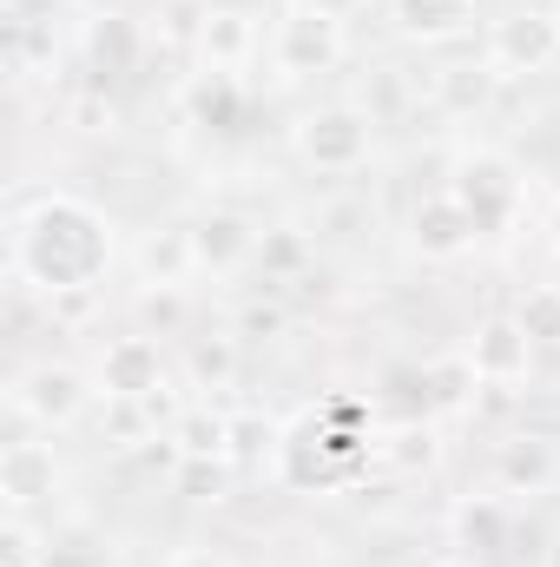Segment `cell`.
Here are the masks:
<instances>
[{
  "instance_id": "6da1fadb",
  "label": "cell",
  "mask_w": 560,
  "mask_h": 567,
  "mask_svg": "<svg viewBox=\"0 0 560 567\" xmlns=\"http://www.w3.org/2000/svg\"><path fill=\"white\" fill-rule=\"evenodd\" d=\"M113 218L93 198L73 192H40L13 212V278L40 297L60 290H100L106 265H113Z\"/></svg>"
},
{
  "instance_id": "7a4b0ae2",
  "label": "cell",
  "mask_w": 560,
  "mask_h": 567,
  "mask_svg": "<svg viewBox=\"0 0 560 567\" xmlns=\"http://www.w3.org/2000/svg\"><path fill=\"white\" fill-rule=\"evenodd\" d=\"M442 192L475 218V231H481V238L515 231V225H521V212H528V172H521L508 152H495V145L462 152V158L448 165V185H442Z\"/></svg>"
},
{
  "instance_id": "3957f363",
  "label": "cell",
  "mask_w": 560,
  "mask_h": 567,
  "mask_svg": "<svg viewBox=\"0 0 560 567\" xmlns=\"http://www.w3.org/2000/svg\"><path fill=\"white\" fill-rule=\"evenodd\" d=\"M290 152L323 172V178H350L376 158V120L350 100H330V106H310L297 126H290Z\"/></svg>"
},
{
  "instance_id": "277c9868",
  "label": "cell",
  "mask_w": 560,
  "mask_h": 567,
  "mask_svg": "<svg viewBox=\"0 0 560 567\" xmlns=\"http://www.w3.org/2000/svg\"><path fill=\"white\" fill-rule=\"evenodd\" d=\"M93 396H100V383H93L80 363H27V370L7 383V410L33 429V435L73 429L93 410Z\"/></svg>"
},
{
  "instance_id": "5b68a950",
  "label": "cell",
  "mask_w": 560,
  "mask_h": 567,
  "mask_svg": "<svg viewBox=\"0 0 560 567\" xmlns=\"http://www.w3.org/2000/svg\"><path fill=\"white\" fill-rule=\"evenodd\" d=\"M462 357L475 363L481 390H495V396H515V390L535 377V337L521 330V317H515V310H495V317H481V323L468 330Z\"/></svg>"
},
{
  "instance_id": "8992f818",
  "label": "cell",
  "mask_w": 560,
  "mask_h": 567,
  "mask_svg": "<svg viewBox=\"0 0 560 567\" xmlns=\"http://www.w3.org/2000/svg\"><path fill=\"white\" fill-rule=\"evenodd\" d=\"M343 66V20H323L310 7H290L278 27H271V73L283 86L290 80H317V73H336Z\"/></svg>"
},
{
  "instance_id": "52a82bcc",
  "label": "cell",
  "mask_w": 560,
  "mask_h": 567,
  "mask_svg": "<svg viewBox=\"0 0 560 567\" xmlns=\"http://www.w3.org/2000/svg\"><path fill=\"white\" fill-rule=\"evenodd\" d=\"M560 60V20L554 7H521L508 20L488 27V66L501 80H528V73H548Z\"/></svg>"
},
{
  "instance_id": "ba28073f",
  "label": "cell",
  "mask_w": 560,
  "mask_h": 567,
  "mask_svg": "<svg viewBox=\"0 0 560 567\" xmlns=\"http://www.w3.org/2000/svg\"><path fill=\"white\" fill-rule=\"evenodd\" d=\"M93 383H100L106 403H145V396H158L172 383L165 377V350L152 337H113L100 350V363H93Z\"/></svg>"
},
{
  "instance_id": "9c48e42d",
  "label": "cell",
  "mask_w": 560,
  "mask_h": 567,
  "mask_svg": "<svg viewBox=\"0 0 560 567\" xmlns=\"http://www.w3.org/2000/svg\"><path fill=\"white\" fill-rule=\"evenodd\" d=\"M258 225L231 205H211L191 218V258H198V278H231L245 265H258Z\"/></svg>"
},
{
  "instance_id": "30bf717a",
  "label": "cell",
  "mask_w": 560,
  "mask_h": 567,
  "mask_svg": "<svg viewBox=\"0 0 560 567\" xmlns=\"http://www.w3.org/2000/svg\"><path fill=\"white\" fill-rule=\"evenodd\" d=\"M60 482H66V468H60L53 442L20 435V442L0 449V502H7V515H33L40 502L60 495Z\"/></svg>"
},
{
  "instance_id": "8fae6325",
  "label": "cell",
  "mask_w": 560,
  "mask_h": 567,
  "mask_svg": "<svg viewBox=\"0 0 560 567\" xmlns=\"http://www.w3.org/2000/svg\"><path fill=\"white\" fill-rule=\"evenodd\" d=\"M265 53V20L251 7H211L205 20V40H198V66L205 73H225V80H245Z\"/></svg>"
},
{
  "instance_id": "7c38bea8",
  "label": "cell",
  "mask_w": 560,
  "mask_h": 567,
  "mask_svg": "<svg viewBox=\"0 0 560 567\" xmlns=\"http://www.w3.org/2000/svg\"><path fill=\"white\" fill-rule=\"evenodd\" d=\"M560 482V442L554 435H541V429H521V435H508L501 449H495V495H548Z\"/></svg>"
},
{
  "instance_id": "4fadbf2b",
  "label": "cell",
  "mask_w": 560,
  "mask_h": 567,
  "mask_svg": "<svg viewBox=\"0 0 560 567\" xmlns=\"http://www.w3.org/2000/svg\"><path fill=\"white\" fill-rule=\"evenodd\" d=\"M475 218L448 198V192H428L416 212H409V251H416L422 265H455V258H468L475 251Z\"/></svg>"
},
{
  "instance_id": "5bb4252c",
  "label": "cell",
  "mask_w": 560,
  "mask_h": 567,
  "mask_svg": "<svg viewBox=\"0 0 560 567\" xmlns=\"http://www.w3.org/2000/svg\"><path fill=\"white\" fill-rule=\"evenodd\" d=\"M495 93H501V73L488 66V53H481V60H448V66L428 73V100H435L448 120H475V113H488Z\"/></svg>"
},
{
  "instance_id": "9a60e30c",
  "label": "cell",
  "mask_w": 560,
  "mask_h": 567,
  "mask_svg": "<svg viewBox=\"0 0 560 567\" xmlns=\"http://www.w3.org/2000/svg\"><path fill=\"white\" fill-rule=\"evenodd\" d=\"M390 20L416 47H448L475 27V0H390Z\"/></svg>"
},
{
  "instance_id": "2e32d148",
  "label": "cell",
  "mask_w": 560,
  "mask_h": 567,
  "mask_svg": "<svg viewBox=\"0 0 560 567\" xmlns=\"http://www.w3.org/2000/svg\"><path fill=\"white\" fill-rule=\"evenodd\" d=\"M191 278H198L191 225H158V231H145V245H139V284L145 290H185Z\"/></svg>"
},
{
  "instance_id": "e0dca14e",
  "label": "cell",
  "mask_w": 560,
  "mask_h": 567,
  "mask_svg": "<svg viewBox=\"0 0 560 567\" xmlns=\"http://www.w3.org/2000/svg\"><path fill=\"white\" fill-rule=\"evenodd\" d=\"M205 20H211V0H152L139 27H145V47L152 53H191L198 60Z\"/></svg>"
},
{
  "instance_id": "ac0fdd59",
  "label": "cell",
  "mask_w": 560,
  "mask_h": 567,
  "mask_svg": "<svg viewBox=\"0 0 560 567\" xmlns=\"http://www.w3.org/2000/svg\"><path fill=\"white\" fill-rule=\"evenodd\" d=\"M165 442H172L178 462H231V416L211 410V403H191V410L172 416Z\"/></svg>"
},
{
  "instance_id": "d6986e66",
  "label": "cell",
  "mask_w": 560,
  "mask_h": 567,
  "mask_svg": "<svg viewBox=\"0 0 560 567\" xmlns=\"http://www.w3.org/2000/svg\"><path fill=\"white\" fill-rule=\"evenodd\" d=\"M501 535H508V495H462L455 502L448 542L462 555H488V548H501Z\"/></svg>"
},
{
  "instance_id": "ffe728a7",
  "label": "cell",
  "mask_w": 560,
  "mask_h": 567,
  "mask_svg": "<svg viewBox=\"0 0 560 567\" xmlns=\"http://www.w3.org/2000/svg\"><path fill=\"white\" fill-rule=\"evenodd\" d=\"M475 390H481V377H475V363L455 350V357H435L428 370H422V403H428V416H468L475 410Z\"/></svg>"
},
{
  "instance_id": "44dd1931",
  "label": "cell",
  "mask_w": 560,
  "mask_h": 567,
  "mask_svg": "<svg viewBox=\"0 0 560 567\" xmlns=\"http://www.w3.org/2000/svg\"><path fill=\"white\" fill-rule=\"evenodd\" d=\"M383 462L396 468V475H422V468H435V455H442V429L435 416H409V423H396L383 442Z\"/></svg>"
},
{
  "instance_id": "7402d4cb",
  "label": "cell",
  "mask_w": 560,
  "mask_h": 567,
  "mask_svg": "<svg viewBox=\"0 0 560 567\" xmlns=\"http://www.w3.org/2000/svg\"><path fill=\"white\" fill-rule=\"evenodd\" d=\"M86 47H93V66L100 73H120V66H133L145 53V27L139 20H120V13H100L93 33H86Z\"/></svg>"
},
{
  "instance_id": "603a6c76",
  "label": "cell",
  "mask_w": 560,
  "mask_h": 567,
  "mask_svg": "<svg viewBox=\"0 0 560 567\" xmlns=\"http://www.w3.org/2000/svg\"><path fill=\"white\" fill-rule=\"evenodd\" d=\"M310 231H297V225H271L265 238H258V265H265V278H278V284H290V278H303L310 271Z\"/></svg>"
},
{
  "instance_id": "cb8c5ba5",
  "label": "cell",
  "mask_w": 560,
  "mask_h": 567,
  "mask_svg": "<svg viewBox=\"0 0 560 567\" xmlns=\"http://www.w3.org/2000/svg\"><path fill=\"white\" fill-rule=\"evenodd\" d=\"M521 330L535 337V350H560V284H528L515 303Z\"/></svg>"
},
{
  "instance_id": "d4e9b609",
  "label": "cell",
  "mask_w": 560,
  "mask_h": 567,
  "mask_svg": "<svg viewBox=\"0 0 560 567\" xmlns=\"http://www.w3.org/2000/svg\"><path fill=\"white\" fill-rule=\"evenodd\" d=\"M0 567H53V548L33 528V515H7L0 522Z\"/></svg>"
},
{
  "instance_id": "484cf974",
  "label": "cell",
  "mask_w": 560,
  "mask_h": 567,
  "mask_svg": "<svg viewBox=\"0 0 560 567\" xmlns=\"http://www.w3.org/2000/svg\"><path fill=\"white\" fill-rule=\"evenodd\" d=\"M100 435H106L113 449H145V442L158 435V410H152V403H106Z\"/></svg>"
},
{
  "instance_id": "4316f807",
  "label": "cell",
  "mask_w": 560,
  "mask_h": 567,
  "mask_svg": "<svg viewBox=\"0 0 560 567\" xmlns=\"http://www.w3.org/2000/svg\"><path fill=\"white\" fill-rule=\"evenodd\" d=\"M185 106H191L198 126H231V113H238V80H225V73H198V86L185 93Z\"/></svg>"
},
{
  "instance_id": "83f0119b",
  "label": "cell",
  "mask_w": 560,
  "mask_h": 567,
  "mask_svg": "<svg viewBox=\"0 0 560 567\" xmlns=\"http://www.w3.org/2000/svg\"><path fill=\"white\" fill-rule=\"evenodd\" d=\"M238 377V337H198L191 343V383L198 390H225Z\"/></svg>"
},
{
  "instance_id": "f1b7e54d",
  "label": "cell",
  "mask_w": 560,
  "mask_h": 567,
  "mask_svg": "<svg viewBox=\"0 0 560 567\" xmlns=\"http://www.w3.org/2000/svg\"><path fill=\"white\" fill-rule=\"evenodd\" d=\"M290 330V310H283L278 297H251V303H238V317H231V337L238 343H271Z\"/></svg>"
},
{
  "instance_id": "f546056e",
  "label": "cell",
  "mask_w": 560,
  "mask_h": 567,
  "mask_svg": "<svg viewBox=\"0 0 560 567\" xmlns=\"http://www.w3.org/2000/svg\"><path fill=\"white\" fill-rule=\"evenodd\" d=\"M66 120H73L80 133H93V140H113V133H120V106L106 100V86H86V93H73Z\"/></svg>"
},
{
  "instance_id": "4dcf8cb0",
  "label": "cell",
  "mask_w": 560,
  "mask_h": 567,
  "mask_svg": "<svg viewBox=\"0 0 560 567\" xmlns=\"http://www.w3.org/2000/svg\"><path fill=\"white\" fill-rule=\"evenodd\" d=\"M225 468H231V462H178L172 475H178V495H185V502H218Z\"/></svg>"
},
{
  "instance_id": "1f68e13d",
  "label": "cell",
  "mask_w": 560,
  "mask_h": 567,
  "mask_svg": "<svg viewBox=\"0 0 560 567\" xmlns=\"http://www.w3.org/2000/svg\"><path fill=\"white\" fill-rule=\"evenodd\" d=\"M271 435L278 429L265 416H231V462H265L271 455Z\"/></svg>"
},
{
  "instance_id": "d6a6232c",
  "label": "cell",
  "mask_w": 560,
  "mask_h": 567,
  "mask_svg": "<svg viewBox=\"0 0 560 567\" xmlns=\"http://www.w3.org/2000/svg\"><path fill=\"white\" fill-rule=\"evenodd\" d=\"M93 297H100V290H60V297H46V310H53L60 323H86V317H93Z\"/></svg>"
},
{
  "instance_id": "836d02e7",
  "label": "cell",
  "mask_w": 560,
  "mask_h": 567,
  "mask_svg": "<svg viewBox=\"0 0 560 567\" xmlns=\"http://www.w3.org/2000/svg\"><path fill=\"white\" fill-rule=\"evenodd\" d=\"M158 567H238V561L218 555V548H178V555H165Z\"/></svg>"
},
{
  "instance_id": "e575fe53",
  "label": "cell",
  "mask_w": 560,
  "mask_h": 567,
  "mask_svg": "<svg viewBox=\"0 0 560 567\" xmlns=\"http://www.w3.org/2000/svg\"><path fill=\"white\" fill-rule=\"evenodd\" d=\"M297 7H310V13H323V20H350L363 0H297Z\"/></svg>"
},
{
  "instance_id": "d590c367",
  "label": "cell",
  "mask_w": 560,
  "mask_h": 567,
  "mask_svg": "<svg viewBox=\"0 0 560 567\" xmlns=\"http://www.w3.org/2000/svg\"><path fill=\"white\" fill-rule=\"evenodd\" d=\"M548 251H554V258H560V198H554V205H548Z\"/></svg>"
},
{
  "instance_id": "8d00e7d4",
  "label": "cell",
  "mask_w": 560,
  "mask_h": 567,
  "mask_svg": "<svg viewBox=\"0 0 560 567\" xmlns=\"http://www.w3.org/2000/svg\"><path fill=\"white\" fill-rule=\"evenodd\" d=\"M435 567H481V561H475V555H442Z\"/></svg>"
},
{
  "instance_id": "74e56055",
  "label": "cell",
  "mask_w": 560,
  "mask_h": 567,
  "mask_svg": "<svg viewBox=\"0 0 560 567\" xmlns=\"http://www.w3.org/2000/svg\"><path fill=\"white\" fill-rule=\"evenodd\" d=\"M548 567H560V535H554V548H548Z\"/></svg>"
},
{
  "instance_id": "f35d334b",
  "label": "cell",
  "mask_w": 560,
  "mask_h": 567,
  "mask_svg": "<svg viewBox=\"0 0 560 567\" xmlns=\"http://www.w3.org/2000/svg\"><path fill=\"white\" fill-rule=\"evenodd\" d=\"M554 20H560V0H554Z\"/></svg>"
}]
</instances>
